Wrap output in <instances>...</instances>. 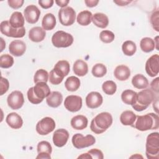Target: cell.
Instances as JSON below:
<instances>
[{"instance_id": "19", "label": "cell", "mask_w": 159, "mask_h": 159, "mask_svg": "<svg viewBox=\"0 0 159 159\" xmlns=\"http://www.w3.org/2000/svg\"><path fill=\"white\" fill-rule=\"evenodd\" d=\"M52 70L60 77L64 78L65 76L68 75L70 70V66L66 60H60L55 65Z\"/></svg>"}, {"instance_id": "11", "label": "cell", "mask_w": 159, "mask_h": 159, "mask_svg": "<svg viewBox=\"0 0 159 159\" xmlns=\"http://www.w3.org/2000/svg\"><path fill=\"white\" fill-rule=\"evenodd\" d=\"M7 102L9 107L12 109H19L22 107L24 103V95L20 91H14L8 95Z\"/></svg>"}, {"instance_id": "40", "label": "cell", "mask_w": 159, "mask_h": 159, "mask_svg": "<svg viewBox=\"0 0 159 159\" xmlns=\"http://www.w3.org/2000/svg\"><path fill=\"white\" fill-rule=\"evenodd\" d=\"M99 39L102 42L105 43H109L114 40L115 35L111 30H104L101 32L99 34Z\"/></svg>"}, {"instance_id": "30", "label": "cell", "mask_w": 159, "mask_h": 159, "mask_svg": "<svg viewBox=\"0 0 159 159\" xmlns=\"http://www.w3.org/2000/svg\"><path fill=\"white\" fill-rule=\"evenodd\" d=\"M137 116L132 111H125L120 116V121L124 125L132 127L136 120Z\"/></svg>"}, {"instance_id": "15", "label": "cell", "mask_w": 159, "mask_h": 159, "mask_svg": "<svg viewBox=\"0 0 159 159\" xmlns=\"http://www.w3.org/2000/svg\"><path fill=\"white\" fill-rule=\"evenodd\" d=\"M68 139V132L65 129H59L53 133V143L58 147H62L67 143Z\"/></svg>"}, {"instance_id": "54", "label": "cell", "mask_w": 159, "mask_h": 159, "mask_svg": "<svg viewBox=\"0 0 159 159\" xmlns=\"http://www.w3.org/2000/svg\"><path fill=\"white\" fill-rule=\"evenodd\" d=\"M1 44H2V47H1V52H2L3 50V47L2 46H4L6 47V43L5 44H3V42H4V40L2 38H1Z\"/></svg>"}, {"instance_id": "24", "label": "cell", "mask_w": 159, "mask_h": 159, "mask_svg": "<svg viewBox=\"0 0 159 159\" xmlns=\"http://www.w3.org/2000/svg\"><path fill=\"white\" fill-rule=\"evenodd\" d=\"M63 96L58 91H52L47 98L46 102L48 106L53 108L58 107L62 102Z\"/></svg>"}, {"instance_id": "8", "label": "cell", "mask_w": 159, "mask_h": 159, "mask_svg": "<svg viewBox=\"0 0 159 159\" xmlns=\"http://www.w3.org/2000/svg\"><path fill=\"white\" fill-rule=\"evenodd\" d=\"M71 142L73 145L78 149H81L90 147L95 143L96 139L92 135L83 136L81 134L77 133L72 137Z\"/></svg>"}, {"instance_id": "45", "label": "cell", "mask_w": 159, "mask_h": 159, "mask_svg": "<svg viewBox=\"0 0 159 159\" xmlns=\"http://www.w3.org/2000/svg\"><path fill=\"white\" fill-rule=\"evenodd\" d=\"M24 2V0H8L7 3L9 6L12 9H19L21 7Z\"/></svg>"}, {"instance_id": "1", "label": "cell", "mask_w": 159, "mask_h": 159, "mask_svg": "<svg viewBox=\"0 0 159 159\" xmlns=\"http://www.w3.org/2000/svg\"><path fill=\"white\" fill-rule=\"evenodd\" d=\"M132 127L140 131L157 129L159 127V117L157 114L148 113L143 116H137Z\"/></svg>"}, {"instance_id": "52", "label": "cell", "mask_w": 159, "mask_h": 159, "mask_svg": "<svg viewBox=\"0 0 159 159\" xmlns=\"http://www.w3.org/2000/svg\"><path fill=\"white\" fill-rule=\"evenodd\" d=\"M130 158H142L143 157L141 156V155H139V154H137V153H136L135 155L131 156Z\"/></svg>"}, {"instance_id": "6", "label": "cell", "mask_w": 159, "mask_h": 159, "mask_svg": "<svg viewBox=\"0 0 159 159\" xmlns=\"http://www.w3.org/2000/svg\"><path fill=\"white\" fill-rule=\"evenodd\" d=\"M73 37L69 33L63 30L56 32L52 37V43L57 48H66L73 43Z\"/></svg>"}, {"instance_id": "27", "label": "cell", "mask_w": 159, "mask_h": 159, "mask_svg": "<svg viewBox=\"0 0 159 159\" xmlns=\"http://www.w3.org/2000/svg\"><path fill=\"white\" fill-rule=\"evenodd\" d=\"M24 20L22 14L20 12L15 11L11 14L9 22L12 27L19 29L24 27Z\"/></svg>"}, {"instance_id": "39", "label": "cell", "mask_w": 159, "mask_h": 159, "mask_svg": "<svg viewBox=\"0 0 159 159\" xmlns=\"http://www.w3.org/2000/svg\"><path fill=\"white\" fill-rule=\"evenodd\" d=\"M14 64L13 57L9 54H3L0 57V67L2 68H9Z\"/></svg>"}, {"instance_id": "7", "label": "cell", "mask_w": 159, "mask_h": 159, "mask_svg": "<svg viewBox=\"0 0 159 159\" xmlns=\"http://www.w3.org/2000/svg\"><path fill=\"white\" fill-rule=\"evenodd\" d=\"M0 30L1 32L6 36L13 38H22L25 34V29L24 27L19 29L14 28L7 20L1 22L0 24Z\"/></svg>"}, {"instance_id": "49", "label": "cell", "mask_w": 159, "mask_h": 159, "mask_svg": "<svg viewBox=\"0 0 159 159\" xmlns=\"http://www.w3.org/2000/svg\"><path fill=\"white\" fill-rule=\"evenodd\" d=\"M55 2L58 6L63 8V7H66V6L69 3L70 1H68V0H56Z\"/></svg>"}, {"instance_id": "29", "label": "cell", "mask_w": 159, "mask_h": 159, "mask_svg": "<svg viewBox=\"0 0 159 159\" xmlns=\"http://www.w3.org/2000/svg\"><path fill=\"white\" fill-rule=\"evenodd\" d=\"M132 84L135 88L142 89H145L148 86L147 78L142 74H137L132 79Z\"/></svg>"}, {"instance_id": "42", "label": "cell", "mask_w": 159, "mask_h": 159, "mask_svg": "<svg viewBox=\"0 0 159 159\" xmlns=\"http://www.w3.org/2000/svg\"><path fill=\"white\" fill-rule=\"evenodd\" d=\"M48 79H49V81L54 85H57L60 84L63 80V78L60 77L58 75H57L53 70H52L49 73V76H48Z\"/></svg>"}, {"instance_id": "16", "label": "cell", "mask_w": 159, "mask_h": 159, "mask_svg": "<svg viewBox=\"0 0 159 159\" xmlns=\"http://www.w3.org/2000/svg\"><path fill=\"white\" fill-rule=\"evenodd\" d=\"M85 101L88 107L90 109H96L102 104L103 98L99 93L92 91L86 96Z\"/></svg>"}, {"instance_id": "18", "label": "cell", "mask_w": 159, "mask_h": 159, "mask_svg": "<svg viewBox=\"0 0 159 159\" xmlns=\"http://www.w3.org/2000/svg\"><path fill=\"white\" fill-rule=\"evenodd\" d=\"M26 45L25 42L20 40L12 41L9 45L10 53L15 57H20L25 52Z\"/></svg>"}, {"instance_id": "35", "label": "cell", "mask_w": 159, "mask_h": 159, "mask_svg": "<svg viewBox=\"0 0 159 159\" xmlns=\"http://www.w3.org/2000/svg\"><path fill=\"white\" fill-rule=\"evenodd\" d=\"M122 50L125 55L132 56L136 52L137 46L133 41L126 40L122 43Z\"/></svg>"}, {"instance_id": "31", "label": "cell", "mask_w": 159, "mask_h": 159, "mask_svg": "<svg viewBox=\"0 0 159 159\" xmlns=\"http://www.w3.org/2000/svg\"><path fill=\"white\" fill-rule=\"evenodd\" d=\"M137 93L131 89H125L121 94V99L127 105H134L136 102Z\"/></svg>"}, {"instance_id": "5", "label": "cell", "mask_w": 159, "mask_h": 159, "mask_svg": "<svg viewBox=\"0 0 159 159\" xmlns=\"http://www.w3.org/2000/svg\"><path fill=\"white\" fill-rule=\"evenodd\" d=\"M145 153L148 159L159 158V134L158 132L150 134L146 139Z\"/></svg>"}, {"instance_id": "26", "label": "cell", "mask_w": 159, "mask_h": 159, "mask_svg": "<svg viewBox=\"0 0 159 159\" xmlns=\"http://www.w3.org/2000/svg\"><path fill=\"white\" fill-rule=\"evenodd\" d=\"M73 72L79 76H84L88 72V66L86 62L82 60H77L73 66Z\"/></svg>"}, {"instance_id": "38", "label": "cell", "mask_w": 159, "mask_h": 159, "mask_svg": "<svg viewBox=\"0 0 159 159\" xmlns=\"http://www.w3.org/2000/svg\"><path fill=\"white\" fill-rule=\"evenodd\" d=\"M49 74L48 72L43 69L38 70L34 76V81L36 84L40 82H45L47 83L48 80Z\"/></svg>"}, {"instance_id": "41", "label": "cell", "mask_w": 159, "mask_h": 159, "mask_svg": "<svg viewBox=\"0 0 159 159\" xmlns=\"http://www.w3.org/2000/svg\"><path fill=\"white\" fill-rule=\"evenodd\" d=\"M159 17H158V10L157 9L155 11H154L150 17V22L152 25L153 28L157 31H159V21H158Z\"/></svg>"}, {"instance_id": "23", "label": "cell", "mask_w": 159, "mask_h": 159, "mask_svg": "<svg viewBox=\"0 0 159 159\" xmlns=\"http://www.w3.org/2000/svg\"><path fill=\"white\" fill-rule=\"evenodd\" d=\"M88 120L86 116L83 115H77L74 116L70 122L71 127L76 130H83L88 126Z\"/></svg>"}, {"instance_id": "33", "label": "cell", "mask_w": 159, "mask_h": 159, "mask_svg": "<svg viewBox=\"0 0 159 159\" xmlns=\"http://www.w3.org/2000/svg\"><path fill=\"white\" fill-rule=\"evenodd\" d=\"M65 86L69 91H76L80 86V80L76 76H71L66 80L65 82Z\"/></svg>"}, {"instance_id": "32", "label": "cell", "mask_w": 159, "mask_h": 159, "mask_svg": "<svg viewBox=\"0 0 159 159\" xmlns=\"http://www.w3.org/2000/svg\"><path fill=\"white\" fill-rule=\"evenodd\" d=\"M92 16L93 14L89 11H83L77 16V22L83 26L88 25L92 21Z\"/></svg>"}, {"instance_id": "44", "label": "cell", "mask_w": 159, "mask_h": 159, "mask_svg": "<svg viewBox=\"0 0 159 159\" xmlns=\"http://www.w3.org/2000/svg\"><path fill=\"white\" fill-rule=\"evenodd\" d=\"M88 153L91 156V158L94 159H103L104 155L103 153L101 150L98 149V148H92L89 150Z\"/></svg>"}, {"instance_id": "28", "label": "cell", "mask_w": 159, "mask_h": 159, "mask_svg": "<svg viewBox=\"0 0 159 159\" xmlns=\"http://www.w3.org/2000/svg\"><path fill=\"white\" fill-rule=\"evenodd\" d=\"M56 23L57 21L55 16L52 13H47L42 19V28L45 30H51L55 28Z\"/></svg>"}, {"instance_id": "36", "label": "cell", "mask_w": 159, "mask_h": 159, "mask_svg": "<svg viewBox=\"0 0 159 159\" xmlns=\"http://www.w3.org/2000/svg\"><path fill=\"white\" fill-rule=\"evenodd\" d=\"M91 72L94 76L96 78H101L106 74L107 68L102 63H96L93 66Z\"/></svg>"}, {"instance_id": "2", "label": "cell", "mask_w": 159, "mask_h": 159, "mask_svg": "<svg viewBox=\"0 0 159 159\" xmlns=\"http://www.w3.org/2000/svg\"><path fill=\"white\" fill-rule=\"evenodd\" d=\"M50 94V89L47 83L40 82L28 89L27 96L30 102L37 104L42 102L43 99L47 98Z\"/></svg>"}, {"instance_id": "3", "label": "cell", "mask_w": 159, "mask_h": 159, "mask_svg": "<svg viewBox=\"0 0 159 159\" xmlns=\"http://www.w3.org/2000/svg\"><path fill=\"white\" fill-rule=\"evenodd\" d=\"M112 117L109 112H102L98 114L91 120L90 129L96 134L104 132L112 124Z\"/></svg>"}, {"instance_id": "37", "label": "cell", "mask_w": 159, "mask_h": 159, "mask_svg": "<svg viewBox=\"0 0 159 159\" xmlns=\"http://www.w3.org/2000/svg\"><path fill=\"white\" fill-rule=\"evenodd\" d=\"M102 89L104 93L108 95H113L117 90V86L115 82L111 80L106 81L102 85Z\"/></svg>"}, {"instance_id": "34", "label": "cell", "mask_w": 159, "mask_h": 159, "mask_svg": "<svg viewBox=\"0 0 159 159\" xmlns=\"http://www.w3.org/2000/svg\"><path fill=\"white\" fill-rule=\"evenodd\" d=\"M140 47L145 53H149L153 51L155 48L154 40L150 37H144L142 39L140 42Z\"/></svg>"}, {"instance_id": "47", "label": "cell", "mask_w": 159, "mask_h": 159, "mask_svg": "<svg viewBox=\"0 0 159 159\" xmlns=\"http://www.w3.org/2000/svg\"><path fill=\"white\" fill-rule=\"evenodd\" d=\"M158 80L159 78L157 77L155 79H154L150 84L152 90L157 94L158 93Z\"/></svg>"}, {"instance_id": "13", "label": "cell", "mask_w": 159, "mask_h": 159, "mask_svg": "<svg viewBox=\"0 0 159 159\" xmlns=\"http://www.w3.org/2000/svg\"><path fill=\"white\" fill-rule=\"evenodd\" d=\"M145 71L150 77H155L159 72V55L155 54L152 55L146 61Z\"/></svg>"}, {"instance_id": "17", "label": "cell", "mask_w": 159, "mask_h": 159, "mask_svg": "<svg viewBox=\"0 0 159 159\" xmlns=\"http://www.w3.org/2000/svg\"><path fill=\"white\" fill-rule=\"evenodd\" d=\"M52 152V147L47 141H41L37 145L38 155L37 159H50V154Z\"/></svg>"}, {"instance_id": "46", "label": "cell", "mask_w": 159, "mask_h": 159, "mask_svg": "<svg viewBox=\"0 0 159 159\" xmlns=\"http://www.w3.org/2000/svg\"><path fill=\"white\" fill-rule=\"evenodd\" d=\"M39 5L43 8V9H48L51 7L54 2V1L53 0H39Z\"/></svg>"}, {"instance_id": "12", "label": "cell", "mask_w": 159, "mask_h": 159, "mask_svg": "<svg viewBox=\"0 0 159 159\" xmlns=\"http://www.w3.org/2000/svg\"><path fill=\"white\" fill-rule=\"evenodd\" d=\"M83 100L81 97L76 95L68 96L64 101L65 107L70 112H75L82 107Z\"/></svg>"}, {"instance_id": "4", "label": "cell", "mask_w": 159, "mask_h": 159, "mask_svg": "<svg viewBox=\"0 0 159 159\" xmlns=\"http://www.w3.org/2000/svg\"><path fill=\"white\" fill-rule=\"evenodd\" d=\"M155 98V92L152 89H143L137 93L136 102L132 106V108L138 112L142 111L146 109Z\"/></svg>"}, {"instance_id": "48", "label": "cell", "mask_w": 159, "mask_h": 159, "mask_svg": "<svg viewBox=\"0 0 159 159\" xmlns=\"http://www.w3.org/2000/svg\"><path fill=\"white\" fill-rule=\"evenodd\" d=\"M99 1L98 0H85L84 3L86 4L87 7H93L97 6L98 4Z\"/></svg>"}, {"instance_id": "51", "label": "cell", "mask_w": 159, "mask_h": 159, "mask_svg": "<svg viewBox=\"0 0 159 159\" xmlns=\"http://www.w3.org/2000/svg\"><path fill=\"white\" fill-rule=\"evenodd\" d=\"M78 158H83V159H89V158H91V156L89 155V153L87 152V153H83L81 154V155H80Z\"/></svg>"}, {"instance_id": "43", "label": "cell", "mask_w": 159, "mask_h": 159, "mask_svg": "<svg viewBox=\"0 0 159 159\" xmlns=\"http://www.w3.org/2000/svg\"><path fill=\"white\" fill-rule=\"evenodd\" d=\"M9 88V81L1 76V84H0V95L2 96L3 95L4 93H6Z\"/></svg>"}, {"instance_id": "50", "label": "cell", "mask_w": 159, "mask_h": 159, "mask_svg": "<svg viewBox=\"0 0 159 159\" xmlns=\"http://www.w3.org/2000/svg\"><path fill=\"white\" fill-rule=\"evenodd\" d=\"M132 1H114V2L117 4L118 6H126L128 5L129 4H130Z\"/></svg>"}, {"instance_id": "53", "label": "cell", "mask_w": 159, "mask_h": 159, "mask_svg": "<svg viewBox=\"0 0 159 159\" xmlns=\"http://www.w3.org/2000/svg\"><path fill=\"white\" fill-rule=\"evenodd\" d=\"M158 36H157V37H155V39L154 40L155 41H156V42H157V43H155V45L157 46V47H156L157 50H158Z\"/></svg>"}, {"instance_id": "22", "label": "cell", "mask_w": 159, "mask_h": 159, "mask_svg": "<svg viewBox=\"0 0 159 159\" xmlns=\"http://www.w3.org/2000/svg\"><path fill=\"white\" fill-rule=\"evenodd\" d=\"M114 75L119 81H125L130 76V70L126 65H120L116 67L114 71Z\"/></svg>"}, {"instance_id": "10", "label": "cell", "mask_w": 159, "mask_h": 159, "mask_svg": "<svg viewBox=\"0 0 159 159\" xmlns=\"http://www.w3.org/2000/svg\"><path fill=\"white\" fill-rule=\"evenodd\" d=\"M55 126V122L52 117H45L37 122L35 129L39 134L46 135L53 131Z\"/></svg>"}, {"instance_id": "9", "label": "cell", "mask_w": 159, "mask_h": 159, "mask_svg": "<svg viewBox=\"0 0 159 159\" xmlns=\"http://www.w3.org/2000/svg\"><path fill=\"white\" fill-rule=\"evenodd\" d=\"M58 19L61 25L64 26L71 25L76 19V12L70 6L61 8L58 11Z\"/></svg>"}, {"instance_id": "25", "label": "cell", "mask_w": 159, "mask_h": 159, "mask_svg": "<svg viewBox=\"0 0 159 159\" xmlns=\"http://www.w3.org/2000/svg\"><path fill=\"white\" fill-rule=\"evenodd\" d=\"M92 22L96 27L101 29H105L109 24V19L106 14L98 12L93 15Z\"/></svg>"}, {"instance_id": "21", "label": "cell", "mask_w": 159, "mask_h": 159, "mask_svg": "<svg viewBox=\"0 0 159 159\" xmlns=\"http://www.w3.org/2000/svg\"><path fill=\"white\" fill-rule=\"evenodd\" d=\"M46 36L45 30L40 27H32L29 32V38L34 42H40L44 40Z\"/></svg>"}, {"instance_id": "20", "label": "cell", "mask_w": 159, "mask_h": 159, "mask_svg": "<svg viewBox=\"0 0 159 159\" xmlns=\"http://www.w3.org/2000/svg\"><path fill=\"white\" fill-rule=\"evenodd\" d=\"M6 122L11 128L14 129L21 128L23 124L22 117L16 112H11L7 114L6 118Z\"/></svg>"}, {"instance_id": "14", "label": "cell", "mask_w": 159, "mask_h": 159, "mask_svg": "<svg viewBox=\"0 0 159 159\" xmlns=\"http://www.w3.org/2000/svg\"><path fill=\"white\" fill-rule=\"evenodd\" d=\"M25 20L29 24H35L39 19L40 11L35 5L31 4L25 7L24 11Z\"/></svg>"}]
</instances>
